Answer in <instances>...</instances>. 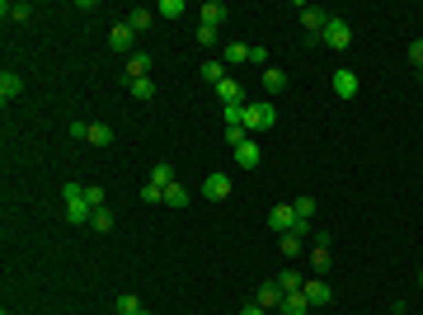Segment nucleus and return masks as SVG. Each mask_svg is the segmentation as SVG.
<instances>
[{"label": "nucleus", "instance_id": "obj_22", "mask_svg": "<svg viewBox=\"0 0 423 315\" xmlns=\"http://www.w3.org/2000/svg\"><path fill=\"white\" fill-rule=\"evenodd\" d=\"M0 14H5L10 24H24L28 14H33V5H24V0H14V5H10V0H5V5H0Z\"/></svg>", "mask_w": 423, "mask_h": 315}, {"label": "nucleus", "instance_id": "obj_9", "mask_svg": "<svg viewBox=\"0 0 423 315\" xmlns=\"http://www.w3.org/2000/svg\"><path fill=\"white\" fill-rule=\"evenodd\" d=\"M306 301H311V306H329V301H334V287H329V283H324V278H306Z\"/></svg>", "mask_w": 423, "mask_h": 315}, {"label": "nucleus", "instance_id": "obj_7", "mask_svg": "<svg viewBox=\"0 0 423 315\" xmlns=\"http://www.w3.org/2000/svg\"><path fill=\"white\" fill-rule=\"evenodd\" d=\"M329 85H334V94H339V99H358V90H362V85H358V76H353L348 66H339V71L329 76Z\"/></svg>", "mask_w": 423, "mask_h": 315}, {"label": "nucleus", "instance_id": "obj_4", "mask_svg": "<svg viewBox=\"0 0 423 315\" xmlns=\"http://www.w3.org/2000/svg\"><path fill=\"white\" fill-rule=\"evenodd\" d=\"M329 268H334V236H316V245H311V273L324 278Z\"/></svg>", "mask_w": 423, "mask_h": 315}, {"label": "nucleus", "instance_id": "obj_32", "mask_svg": "<svg viewBox=\"0 0 423 315\" xmlns=\"http://www.w3.org/2000/svg\"><path fill=\"white\" fill-rule=\"evenodd\" d=\"M127 90H132L136 99H151V94H156V80H151V76H141V80H132Z\"/></svg>", "mask_w": 423, "mask_h": 315}, {"label": "nucleus", "instance_id": "obj_20", "mask_svg": "<svg viewBox=\"0 0 423 315\" xmlns=\"http://www.w3.org/2000/svg\"><path fill=\"white\" fill-rule=\"evenodd\" d=\"M311 311V301H306V292H287V301L278 306V315H306Z\"/></svg>", "mask_w": 423, "mask_h": 315}, {"label": "nucleus", "instance_id": "obj_30", "mask_svg": "<svg viewBox=\"0 0 423 315\" xmlns=\"http://www.w3.org/2000/svg\"><path fill=\"white\" fill-rule=\"evenodd\" d=\"M156 14H160V19H179V14H188V5H184V0H160Z\"/></svg>", "mask_w": 423, "mask_h": 315}, {"label": "nucleus", "instance_id": "obj_2", "mask_svg": "<svg viewBox=\"0 0 423 315\" xmlns=\"http://www.w3.org/2000/svg\"><path fill=\"white\" fill-rule=\"evenodd\" d=\"M61 203H66V221H71V226H85V221L94 216V207L85 203V188H80V184L61 188Z\"/></svg>", "mask_w": 423, "mask_h": 315}, {"label": "nucleus", "instance_id": "obj_28", "mask_svg": "<svg viewBox=\"0 0 423 315\" xmlns=\"http://www.w3.org/2000/svg\"><path fill=\"white\" fill-rule=\"evenodd\" d=\"M278 287H282V292H301V287H306V278H301L296 268H287V273H278Z\"/></svg>", "mask_w": 423, "mask_h": 315}, {"label": "nucleus", "instance_id": "obj_27", "mask_svg": "<svg viewBox=\"0 0 423 315\" xmlns=\"http://www.w3.org/2000/svg\"><path fill=\"white\" fill-rule=\"evenodd\" d=\"M90 231H99V236H104V231H113V212H108V207H94V216H90Z\"/></svg>", "mask_w": 423, "mask_h": 315}, {"label": "nucleus", "instance_id": "obj_10", "mask_svg": "<svg viewBox=\"0 0 423 315\" xmlns=\"http://www.w3.org/2000/svg\"><path fill=\"white\" fill-rule=\"evenodd\" d=\"M24 94V80H19V71H0V104H10V99H19Z\"/></svg>", "mask_w": 423, "mask_h": 315}, {"label": "nucleus", "instance_id": "obj_17", "mask_svg": "<svg viewBox=\"0 0 423 315\" xmlns=\"http://www.w3.org/2000/svg\"><path fill=\"white\" fill-rule=\"evenodd\" d=\"M216 99H221V108H226V104H249V99H245V90H240V85H236L231 76L216 85Z\"/></svg>", "mask_w": 423, "mask_h": 315}, {"label": "nucleus", "instance_id": "obj_29", "mask_svg": "<svg viewBox=\"0 0 423 315\" xmlns=\"http://www.w3.org/2000/svg\"><path fill=\"white\" fill-rule=\"evenodd\" d=\"M221 118H226V128H245V104H226L221 108ZM249 132V128H245Z\"/></svg>", "mask_w": 423, "mask_h": 315}, {"label": "nucleus", "instance_id": "obj_37", "mask_svg": "<svg viewBox=\"0 0 423 315\" xmlns=\"http://www.w3.org/2000/svg\"><path fill=\"white\" fill-rule=\"evenodd\" d=\"M249 61H254V66H273V61H268V48H249Z\"/></svg>", "mask_w": 423, "mask_h": 315}, {"label": "nucleus", "instance_id": "obj_35", "mask_svg": "<svg viewBox=\"0 0 423 315\" xmlns=\"http://www.w3.org/2000/svg\"><path fill=\"white\" fill-rule=\"evenodd\" d=\"M198 48H216V28L198 24Z\"/></svg>", "mask_w": 423, "mask_h": 315}, {"label": "nucleus", "instance_id": "obj_16", "mask_svg": "<svg viewBox=\"0 0 423 315\" xmlns=\"http://www.w3.org/2000/svg\"><path fill=\"white\" fill-rule=\"evenodd\" d=\"M132 38H136V28L127 24V19H123V24H113V28H108V43H113L118 52H127V48H132Z\"/></svg>", "mask_w": 423, "mask_h": 315}, {"label": "nucleus", "instance_id": "obj_13", "mask_svg": "<svg viewBox=\"0 0 423 315\" xmlns=\"http://www.w3.org/2000/svg\"><path fill=\"white\" fill-rule=\"evenodd\" d=\"M226 14H231V10H226L221 0H207V5H198V19H203L207 28H221V24H226Z\"/></svg>", "mask_w": 423, "mask_h": 315}, {"label": "nucleus", "instance_id": "obj_6", "mask_svg": "<svg viewBox=\"0 0 423 315\" xmlns=\"http://www.w3.org/2000/svg\"><path fill=\"white\" fill-rule=\"evenodd\" d=\"M254 301H259V306H264V311L273 315L278 306H282V301H287V292L278 287V278H273V283H259V292H254Z\"/></svg>", "mask_w": 423, "mask_h": 315}, {"label": "nucleus", "instance_id": "obj_1", "mask_svg": "<svg viewBox=\"0 0 423 315\" xmlns=\"http://www.w3.org/2000/svg\"><path fill=\"white\" fill-rule=\"evenodd\" d=\"M245 128L249 132L278 128V104H273V99H249V104H245Z\"/></svg>", "mask_w": 423, "mask_h": 315}, {"label": "nucleus", "instance_id": "obj_21", "mask_svg": "<svg viewBox=\"0 0 423 315\" xmlns=\"http://www.w3.org/2000/svg\"><path fill=\"white\" fill-rule=\"evenodd\" d=\"M188 203H193V193H188V188L179 184V179L165 188V207H188Z\"/></svg>", "mask_w": 423, "mask_h": 315}, {"label": "nucleus", "instance_id": "obj_18", "mask_svg": "<svg viewBox=\"0 0 423 315\" xmlns=\"http://www.w3.org/2000/svg\"><path fill=\"white\" fill-rule=\"evenodd\" d=\"M85 141L90 146H113V128L108 123H85Z\"/></svg>", "mask_w": 423, "mask_h": 315}, {"label": "nucleus", "instance_id": "obj_8", "mask_svg": "<svg viewBox=\"0 0 423 315\" xmlns=\"http://www.w3.org/2000/svg\"><path fill=\"white\" fill-rule=\"evenodd\" d=\"M268 226H273L278 236H287L291 226H296V212H291V203H273V212H268Z\"/></svg>", "mask_w": 423, "mask_h": 315}, {"label": "nucleus", "instance_id": "obj_14", "mask_svg": "<svg viewBox=\"0 0 423 315\" xmlns=\"http://www.w3.org/2000/svg\"><path fill=\"white\" fill-rule=\"evenodd\" d=\"M226 71H231V66H226V61L216 57V61H203V66H198V80H203V85H212V90H216V85L226 80Z\"/></svg>", "mask_w": 423, "mask_h": 315}, {"label": "nucleus", "instance_id": "obj_39", "mask_svg": "<svg viewBox=\"0 0 423 315\" xmlns=\"http://www.w3.org/2000/svg\"><path fill=\"white\" fill-rule=\"evenodd\" d=\"M391 315H404V306H395V311H391Z\"/></svg>", "mask_w": 423, "mask_h": 315}, {"label": "nucleus", "instance_id": "obj_41", "mask_svg": "<svg viewBox=\"0 0 423 315\" xmlns=\"http://www.w3.org/2000/svg\"><path fill=\"white\" fill-rule=\"evenodd\" d=\"M141 315H151V311H141Z\"/></svg>", "mask_w": 423, "mask_h": 315}, {"label": "nucleus", "instance_id": "obj_40", "mask_svg": "<svg viewBox=\"0 0 423 315\" xmlns=\"http://www.w3.org/2000/svg\"><path fill=\"white\" fill-rule=\"evenodd\" d=\"M419 283H423V268H419Z\"/></svg>", "mask_w": 423, "mask_h": 315}, {"label": "nucleus", "instance_id": "obj_12", "mask_svg": "<svg viewBox=\"0 0 423 315\" xmlns=\"http://www.w3.org/2000/svg\"><path fill=\"white\" fill-rule=\"evenodd\" d=\"M141 76H151V52H132V57H127V66H123V80H127V85L141 80Z\"/></svg>", "mask_w": 423, "mask_h": 315}, {"label": "nucleus", "instance_id": "obj_38", "mask_svg": "<svg viewBox=\"0 0 423 315\" xmlns=\"http://www.w3.org/2000/svg\"><path fill=\"white\" fill-rule=\"evenodd\" d=\"M240 315H268V311H264V306H259V301H249V306H245V311H240Z\"/></svg>", "mask_w": 423, "mask_h": 315}, {"label": "nucleus", "instance_id": "obj_24", "mask_svg": "<svg viewBox=\"0 0 423 315\" xmlns=\"http://www.w3.org/2000/svg\"><path fill=\"white\" fill-rule=\"evenodd\" d=\"M127 24H132V28H136V33H146V28L156 24V10H146V5H136L132 14H127Z\"/></svg>", "mask_w": 423, "mask_h": 315}, {"label": "nucleus", "instance_id": "obj_23", "mask_svg": "<svg viewBox=\"0 0 423 315\" xmlns=\"http://www.w3.org/2000/svg\"><path fill=\"white\" fill-rule=\"evenodd\" d=\"M221 61H226V66H240V61H249V43H226V48H221Z\"/></svg>", "mask_w": 423, "mask_h": 315}, {"label": "nucleus", "instance_id": "obj_5", "mask_svg": "<svg viewBox=\"0 0 423 315\" xmlns=\"http://www.w3.org/2000/svg\"><path fill=\"white\" fill-rule=\"evenodd\" d=\"M320 43H324V48H334V52H344L348 43H353V28H348V19L329 14V24H324V33H320Z\"/></svg>", "mask_w": 423, "mask_h": 315}, {"label": "nucleus", "instance_id": "obj_15", "mask_svg": "<svg viewBox=\"0 0 423 315\" xmlns=\"http://www.w3.org/2000/svg\"><path fill=\"white\" fill-rule=\"evenodd\" d=\"M231 151H236L240 170H254V165H259V141H254V136H249V141H240V146H231Z\"/></svg>", "mask_w": 423, "mask_h": 315}, {"label": "nucleus", "instance_id": "obj_36", "mask_svg": "<svg viewBox=\"0 0 423 315\" xmlns=\"http://www.w3.org/2000/svg\"><path fill=\"white\" fill-rule=\"evenodd\" d=\"M141 203H165V188H156V184H146V188H141Z\"/></svg>", "mask_w": 423, "mask_h": 315}, {"label": "nucleus", "instance_id": "obj_11", "mask_svg": "<svg viewBox=\"0 0 423 315\" xmlns=\"http://www.w3.org/2000/svg\"><path fill=\"white\" fill-rule=\"evenodd\" d=\"M203 198H207V203L231 198V179H226V174H207V179H203Z\"/></svg>", "mask_w": 423, "mask_h": 315}, {"label": "nucleus", "instance_id": "obj_31", "mask_svg": "<svg viewBox=\"0 0 423 315\" xmlns=\"http://www.w3.org/2000/svg\"><path fill=\"white\" fill-rule=\"evenodd\" d=\"M141 311H146V306L136 301L132 292H123V296H118V315H141Z\"/></svg>", "mask_w": 423, "mask_h": 315}, {"label": "nucleus", "instance_id": "obj_26", "mask_svg": "<svg viewBox=\"0 0 423 315\" xmlns=\"http://www.w3.org/2000/svg\"><path fill=\"white\" fill-rule=\"evenodd\" d=\"M291 212L296 221H316V198H291Z\"/></svg>", "mask_w": 423, "mask_h": 315}, {"label": "nucleus", "instance_id": "obj_3", "mask_svg": "<svg viewBox=\"0 0 423 315\" xmlns=\"http://www.w3.org/2000/svg\"><path fill=\"white\" fill-rule=\"evenodd\" d=\"M324 24H329V10H320V5H301V33H306V43H311V48L320 43Z\"/></svg>", "mask_w": 423, "mask_h": 315}, {"label": "nucleus", "instance_id": "obj_34", "mask_svg": "<svg viewBox=\"0 0 423 315\" xmlns=\"http://www.w3.org/2000/svg\"><path fill=\"white\" fill-rule=\"evenodd\" d=\"M85 203H90V207H104V188H99V184H85Z\"/></svg>", "mask_w": 423, "mask_h": 315}, {"label": "nucleus", "instance_id": "obj_25", "mask_svg": "<svg viewBox=\"0 0 423 315\" xmlns=\"http://www.w3.org/2000/svg\"><path fill=\"white\" fill-rule=\"evenodd\" d=\"M146 184L169 188V184H174V165H151V179H146Z\"/></svg>", "mask_w": 423, "mask_h": 315}, {"label": "nucleus", "instance_id": "obj_33", "mask_svg": "<svg viewBox=\"0 0 423 315\" xmlns=\"http://www.w3.org/2000/svg\"><path fill=\"white\" fill-rule=\"evenodd\" d=\"M404 57H409V66H419V71H423V38H414V43L404 48Z\"/></svg>", "mask_w": 423, "mask_h": 315}, {"label": "nucleus", "instance_id": "obj_19", "mask_svg": "<svg viewBox=\"0 0 423 315\" xmlns=\"http://www.w3.org/2000/svg\"><path fill=\"white\" fill-rule=\"evenodd\" d=\"M264 90L268 94H282L287 90V71L282 66H264Z\"/></svg>", "mask_w": 423, "mask_h": 315}]
</instances>
